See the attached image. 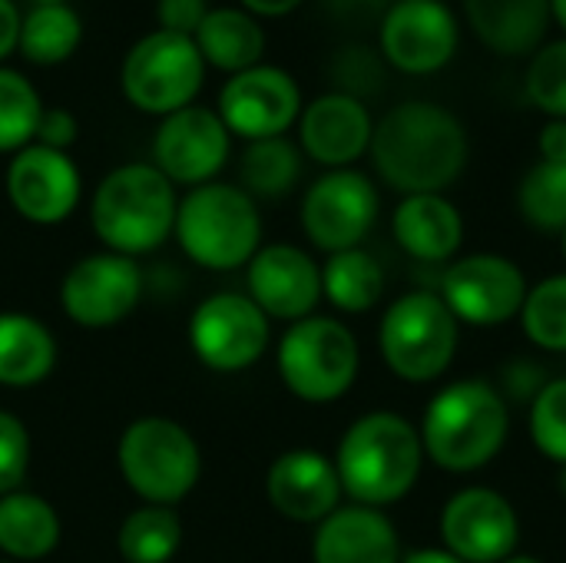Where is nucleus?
I'll return each mask as SVG.
<instances>
[{
  "label": "nucleus",
  "instance_id": "obj_1",
  "mask_svg": "<svg viewBox=\"0 0 566 563\" xmlns=\"http://www.w3.org/2000/svg\"><path fill=\"white\" fill-rule=\"evenodd\" d=\"M371 166L401 196L444 192L468 166L471 143L458 113L441 103L408 100L375 119Z\"/></svg>",
  "mask_w": 566,
  "mask_h": 563
},
{
  "label": "nucleus",
  "instance_id": "obj_2",
  "mask_svg": "<svg viewBox=\"0 0 566 563\" xmlns=\"http://www.w3.org/2000/svg\"><path fill=\"white\" fill-rule=\"evenodd\" d=\"M332 461L352 504L385 511L405 501L421 478V431L398 411H368L345 428Z\"/></svg>",
  "mask_w": 566,
  "mask_h": 563
},
{
  "label": "nucleus",
  "instance_id": "obj_3",
  "mask_svg": "<svg viewBox=\"0 0 566 563\" xmlns=\"http://www.w3.org/2000/svg\"><path fill=\"white\" fill-rule=\"evenodd\" d=\"M418 431L424 461L448 475H474L504 451L511 435V402L491 382H451L428 402Z\"/></svg>",
  "mask_w": 566,
  "mask_h": 563
},
{
  "label": "nucleus",
  "instance_id": "obj_4",
  "mask_svg": "<svg viewBox=\"0 0 566 563\" xmlns=\"http://www.w3.org/2000/svg\"><path fill=\"white\" fill-rule=\"evenodd\" d=\"M176 209L179 192L153 163H123L96 183L90 226L103 249L139 259L172 236Z\"/></svg>",
  "mask_w": 566,
  "mask_h": 563
},
{
  "label": "nucleus",
  "instance_id": "obj_5",
  "mask_svg": "<svg viewBox=\"0 0 566 563\" xmlns=\"http://www.w3.org/2000/svg\"><path fill=\"white\" fill-rule=\"evenodd\" d=\"M172 236L189 262L212 272L245 269L262 249L259 202L235 183H206L179 196Z\"/></svg>",
  "mask_w": 566,
  "mask_h": 563
},
{
  "label": "nucleus",
  "instance_id": "obj_6",
  "mask_svg": "<svg viewBox=\"0 0 566 563\" xmlns=\"http://www.w3.org/2000/svg\"><path fill=\"white\" fill-rule=\"evenodd\" d=\"M116 465L126 488L143 504L176 508L202 478V451L186 425L166 415L129 421L116 445Z\"/></svg>",
  "mask_w": 566,
  "mask_h": 563
},
{
  "label": "nucleus",
  "instance_id": "obj_7",
  "mask_svg": "<svg viewBox=\"0 0 566 563\" xmlns=\"http://www.w3.org/2000/svg\"><path fill=\"white\" fill-rule=\"evenodd\" d=\"M282 385L305 405H332L352 392L361 368L355 332L332 315L292 322L275 348Z\"/></svg>",
  "mask_w": 566,
  "mask_h": 563
},
{
  "label": "nucleus",
  "instance_id": "obj_8",
  "mask_svg": "<svg viewBox=\"0 0 566 563\" xmlns=\"http://www.w3.org/2000/svg\"><path fill=\"white\" fill-rule=\"evenodd\" d=\"M461 322L431 289L395 299L378 325V352L388 372L408 385L438 382L458 355Z\"/></svg>",
  "mask_w": 566,
  "mask_h": 563
},
{
  "label": "nucleus",
  "instance_id": "obj_9",
  "mask_svg": "<svg viewBox=\"0 0 566 563\" xmlns=\"http://www.w3.org/2000/svg\"><path fill=\"white\" fill-rule=\"evenodd\" d=\"M206 60L192 37L149 30L119 63V90L126 103L146 116H169L196 103L206 83Z\"/></svg>",
  "mask_w": 566,
  "mask_h": 563
},
{
  "label": "nucleus",
  "instance_id": "obj_10",
  "mask_svg": "<svg viewBox=\"0 0 566 563\" xmlns=\"http://www.w3.org/2000/svg\"><path fill=\"white\" fill-rule=\"evenodd\" d=\"M192 355L219 375L252 368L272 342L269 315L242 292H216L202 299L189 315Z\"/></svg>",
  "mask_w": 566,
  "mask_h": 563
},
{
  "label": "nucleus",
  "instance_id": "obj_11",
  "mask_svg": "<svg viewBox=\"0 0 566 563\" xmlns=\"http://www.w3.org/2000/svg\"><path fill=\"white\" fill-rule=\"evenodd\" d=\"M527 279L517 262L497 252H474L448 262L438 279V295L468 329H497L521 315Z\"/></svg>",
  "mask_w": 566,
  "mask_h": 563
},
{
  "label": "nucleus",
  "instance_id": "obj_12",
  "mask_svg": "<svg viewBox=\"0 0 566 563\" xmlns=\"http://www.w3.org/2000/svg\"><path fill=\"white\" fill-rule=\"evenodd\" d=\"M302 106L305 100L298 80L289 70L265 60L226 76L216 100L219 119L226 123L232 139L239 136L242 143L289 136V129L302 116Z\"/></svg>",
  "mask_w": 566,
  "mask_h": 563
},
{
  "label": "nucleus",
  "instance_id": "obj_13",
  "mask_svg": "<svg viewBox=\"0 0 566 563\" xmlns=\"http://www.w3.org/2000/svg\"><path fill=\"white\" fill-rule=\"evenodd\" d=\"M381 196L361 169H325L302 196V229L322 252L358 249L378 222Z\"/></svg>",
  "mask_w": 566,
  "mask_h": 563
},
{
  "label": "nucleus",
  "instance_id": "obj_14",
  "mask_svg": "<svg viewBox=\"0 0 566 563\" xmlns=\"http://www.w3.org/2000/svg\"><path fill=\"white\" fill-rule=\"evenodd\" d=\"M458 43L461 23L444 0H391L378 23L381 60L405 76L441 73Z\"/></svg>",
  "mask_w": 566,
  "mask_h": 563
},
{
  "label": "nucleus",
  "instance_id": "obj_15",
  "mask_svg": "<svg viewBox=\"0 0 566 563\" xmlns=\"http://www.w3.org/2000/svg\"><path fill=\"white\" fill-rule=\"evenodd\" d=\"M143 299V269L119 252H93L76 259L60 282L63 315L90 332L126 322Z\"/></svg>",
  "mask_w": 566,
  "mask_h": 563
},
{
  "label": "nucleus",
  "instance_id": "obj_16",
  "mask_svg": "<svg viewBox=\"0 0 566 563\" xmlns=\"http://www.w3.org/2000/svg\"><path fill=\"white\" fill-rule=\"evenodd\" d=\"M441 548L464 563H504L517 554L521 518L514 504L484 484L461 488L441 508Z\"/></svg>",
  "mask_w": 566,
  "mask_h": 563
},
{
  "label": "nucleus",
  "instance_id": "obj_17",
  "mask_svg": "<svg viewBox=\"0 0 566 563\" xmlns=\"http://www.w3.org/2000/svg\"><path fill=\"white\" fill-rule=\"evenodd\" d=\"M232 156V133L209 106H186L159 119L153 133V166L172 186H206L226 169Z\"/></svg>",
  "mask_w": 566,
  "mask_h": 563
},
{
  "label": "nucleus",
  "instance_id": "obj_18",
  "mask_svg": "<svg viewBox=\"0 0 566 563\" xmlns=\"http://www.w3.org/2000/svg\"><path fill=\"white\" fill-rule=\"evenodd\" d=\"M3 189L20 219L33 226H60L83 199V176L70 153L30 143L10 156Z\"/></svg>",
  "mask_w": 566,
  "mask_h": 563
},
{
  "label": "nucleus",
  "instance_id": "obj_19",
  "mask_svg": "<svg viewBox=\"0 0 566 563\" xmlns=\"http://www.w3.org/2000/svg\"><path fill=\"white\" fill-rule=\"evenodd\" d=\"M245 295L269 322H302L322 302V265L292 242L262 246L245 265Z\"/></svg>",
  "mask_w": 566,
  "mask_h": 563
},
{
  "label": "nucleus",
  "instance_id": "obj_20",
  "mask_svg": "<svg viewBox=\"0 0 566 563\" xmlns=\"http://www.w3.org/2000/svg\"><path fill=\"white\" fill-rule=\"evenodd\" d=\"M295 129L302 156L322 169H352L361 156H368L375 116L365 100L332 90L302 106Z\"/></svg>",
  "mask_w": 566,
  "mask_h": 563
},
{
  "label": "nucleus",
  "instance_id": "obj_21",
  "mask_svg": "<svg viewBox=\"0 0 566 563\" xmlns=\"http://www.w3.org/2000/svg\"><path fill=\"white\" fill-rule=\"evenodd\" d=\"M269 504L295 524H322L342 508V481L335 461L315 448L282 451L265 475Z\"/></svg>",
  "mask_w": 566,
  "mask_h": 563
},
{
  "label": "nucleus",
  "instance_id": "obj_22",
  "mask_svg": "<svg viewBox=\"0 0 566 563\" xmlns=\"http://www.w3.org/2000/svg\"><path fill=\"white\" fill-rule=\"evenodd\" d=\"M401 538L395 521L365 504H342L315 524L312 563H401Z\"/></svg>",
  "mask_w": 566,
  "mask_h": 563
},
{
  "label": "nucleus",
  "instance_id": "obj_23",
  "mask_svg": "<svg viewBox=\"0 0 566 563\" xmlns=\"http://www.w3.org/2000/svg\"><path fill=\"white\" fill-rule=\"evenodd\" d=\"M391 236L405 256L424 265L454 262L464 242V216L444 192L401 196L391 212Z\"/></svg>",
  "mask_w": 566,
  "mask_h": 563
},
{
  "label": "nucleus",
  "instance_id": "obj_24",
  "mask_svg": "<svg viewBox=\"0 0 566 563\" xmlns=\"http://www.w3.org/2000/svg\"><path fill=\"white\" fill-rule=\"evenodd\" d=\"M474 37L497 56H534L547 43L551 0H461Z\"/></svg>",
  "mask_w": 566,
  "mask_h": 563
},
{
  "label": "nucleus",
  "instance_id": "obj_25",
  "mask_svg": "<svg viewBox=\"0 0 566 563\" xmlns=\"http://www.w3.org/2000/svg\"><path fill=\"white\" fill-rule=\"evenodd\" d=\"M60 514L43 494L20 488L0 498V554L7 561H43L60 548Z\"/></svg>",
  "mask_w": 566,
  "mask_h": 563
},
{
  "label": "nucleus",
  "instance_id": "obj_26",
  "mask_svg": "<svg viewBox=\"0 0 566 563\" xmlns=\"http://www.w3.org/2000/svg\"><path fill=\"white\" fill-rule=\"evenodd\" d=\"M56 368V335L27 312H0V385L33 388Z\"/></svg>",
  "mask_w": 566,
  "mask_h": 563
},
{
  "label": "nucleus",
  "instance_id": "obj_27",
  "mask_svg": "<svg viewBox=\"0 0 566 563\" xmlns=\"http://www.w3.org/2000/svg\"><path fill=\"white\" fill-rule=\"evenodd\" d=\"M196 46L206 66L232 76L242 73L265 56V30L242 7H212L196 30Z\"/></svg>",
  "mask_w": 566,
  "mask_h": 563
},
{
  "label": "nucleus",
  "instance_id": "obj_28",
  "mask_svg": "<svg viewBox=\"0 0 566 563\" xmlns=\"http://www.w3.org/2000/svg\"><path fill=\"white\" fill-rule=\"evenodd\" d=\"M385 295V269L381 262L358 249L332 252L322 265V299H328L345 315L371 312Z\"/></svg>",
  "mask_w": 566,
  "mask_h": 563
},
{
  "label": "nucleus",
  "instance_id": "obj_29",
  "mask_svg": "<svg viewBox=\"0 0 566 563\" xmlns=\"http://www.w3.org/2000/svg\"><path fill=\"white\" fill-rule=\"evenodd\" d=\"M186 541V528L176 508L139 504L116 531V551L123 563H169Z\"/></svg>",
  "mask_w": 566,
  "mask_h": 563
},
{
  "label": "nucleus",
  "instance_id": "obj_30",
  "mask_svg": "<svg viewBox=\"0 0 566 563\" xmlns=\"http://www.w3.org/2000/svg\"><path fill=\"white\" fill-rule=\"evenodd\" d=\"M83 43V20L70 3L30 7L20 20L17 53L33 66L66 63Z\"/></svg>",
  "mask_w": 566,
  "mask_h": 563
},
{
  "label": "nucleus",
  "instance_id": "obj_31",
  "mask_svg": "<svg viewBox=\"0 0 566 563\" xmlns=\"http://www.w3.org/2000/svg\"><path fill=\"white\" fill-rule=\"evenodd\" d=\"M302 149L289 136L245 143L239 159V186L259 199H282L302 179Z\"/></svg>",
  "mask_w": 566,
  "mask_h": 563
},
{
  "label": "nucleus",
  "instance_id": "obj_32",
  "mask_svg": "<svg viewBox=\"0 0 566 563\" xmlns=\"http://www.w3.org/2000/svg\"><path fill=\"white\" fill-rule=\"evenodd\" d=\"M517 209L534 229L560 236L566 229V163L537 159L517 186Z\"/></svg>",
  "mask_w": 566,
  "mask_h": 563
},
{
  "label": "nucleus",
  "instance_id": "obj_33",
  "mask_svg": "<svg viewBox=\"0 0 566 563\" xmlns=\"http://www.w3.org/2000/svg\"><path fill=\"white\" fill-rule=\"evenodd\" d=\"M43 100L27 73L0 66V156H13L33 143Z\"/></svg>",
  "mask_w": 566,
  "mask_h": 563
},
{
  "label": "nucleus",
  "instance_id": "obj_34",
  "mask_svg": "<svg viewBox=\"0 0 566 563\" xmlns=\"http://www.w3.org/2000/svg\"><path fill=\"white\" fill-rule=\"evenodd\" d=\"M524 335L544 348V352H566V272L551 275L527 289L524 309H521Z\"/></svg>",
  "mask_w": 566,
  "mask_h": 563
},
{
  "label": "nucleus",
  "instance_id": "obj_35",
  "mask_svg": "<svg viewBox=\"0 0 566 563\" xmlns=\"http://www.w3.org/2000/svg\"><path fill=\"white\" fill-rule=\"evenodd\" d=\"M527 100L551 119H566V37L547 40L524 73Z\"/></svg>",
  "mask_w": 566,
  "mask_h": 563
},
{
  "label": "nucleus",
  "instance_id": "obj_36",
  "mask_svg": "<svg viewBox=\"0 0 566 563\" xmlns=\"http://www.w3.org/2000/svg\"><path fill=\"white\" fill-rule=\"evenodd\" d=\"M534 448L554 461L566 465V378H547V385L534 395L527 415Z\"/></svg>",
  "mask_w": 566,
  "mask_h": 563
},
{
  "label": "nucleus",
  "instance_id": "obj_37",
  "mask_svg": "<svg viewBox=\"0 0 566 563\" xmlns=\"http://www.w3.org/2000/svg\"><path fill=\"white\" fill-rule=\"evenodd\" d=\"M30 458H33V441L27 425L13 411L0 408V498L23 488L30 475Z\"/></svg>",
  "mask_w": 566,
  "mask_h": 563
},
{
  "label": "nucleus",
  "instance_id": "obj_38",
  "mask_svg": "<svg viewBox=\"0 0 566 563\" xmlns=\"http://www.w3.org/2000/svg\"><path fill=\"white\" fill-rule=\"evenodd\" d=\"M209 10V0H156V30L196 37Z\"/></svg>",
  "mask_w": 566,
  "mask_h": 563
},
{
  "label": "nucleus",
  "instance_id": "obj_39",
  "mask_svg": "<svg viewBox=\"0 0 566 563\" xmlns=\"http://www.w3.org/2000/svg\"><path fill=\"white\" fill-rule=\"evenodd\" d=\"M76 139H80V119L70 110H63V106H43V116L36 123L33 143L60 149V153H70Z\"/></svg>",
  "mask_w": 566,
  "mask_h": 563
},
{
  "label": "nucleus",
  "instance_id": "obj_40",
  "mask_svg": "<svg viewBox=\"0 0 566 563\" xmlns=\"http://www.w3.org/2000/svg\"><path fill=\"white\" fill-rule=\"evenodd\" d=\"M537 149L544 163H566V119H547L537 133Z\"/></svg>",
  "mask_w": 566,
  "mask_h": 563
},
{
  "label": "nucleus",
  "instance_id": "obj_41",
  "mask_svg": "<svg viewBox=\"0 0 566 563\" xmlns=\"http://www.w3.org/2000/svg\"><path fill=\"white\" fill-rule=\"evenodd\" d=\"M20 7L13 0H0V63L17 53V40H20Z\"/></svg>",
  "mask_w": 566,
  "mask_h": 563
},
{
  "label": "nucleus",
  "instance_id": "obj_42",
  "mask_svg": "<svg viewBox=\"0 0 566 563\" xmlns=\"http://www.w3.org/2000/svg\"><path fill=\"white\" fill-rule=\"evenodd\" d=\"M305 0H239V7L245 13H252L255 20H272V17H289L302 7Z\"/></svg>",
  "mask_w": 566,
  "mask_h": 563
},
{
  "label": "nucleus",
  "instance_id": "obj_43",
  "mask_svg": "<svg viewBox=\"0 0 566 563\" xmlns=\"http://www.w3.org/2000/svg\"><path fill=\"white\" fill-rule=\"evenodd\" d=\"M401 563H464L458 561L451 551H444V548H418V551H411V554H405Z\"/></svg>",
  "mask_w": 566,
  "mask_h": 563
},
{
  "label": "nucleus",
  "instance_id": "obj_44",
  "mask_svg": "<svg viewBox=\"0 0 566 563\" xmlns=\"http://www.w3.org/2000/svg\"><path fill=\"white\" fill-rule=\"evenodd\" d=\"M551 20L566 33V0H551Z\"/></svg>",
  "mask_w": 566,
  "mask_h": 563
},
{
  "label": "nucleus",
  "instance_id": "obj_45",
  "mask_svg": "<svg viewBox=\"0 0 566 563\" xmlns=\"http://www.w3.org/2000/svg\"><path fill=\"white\" fill-rule=\"evenodd\" d=\"M504 563H547V561H541V557H534V554H521V551H517L514 557H507Z\"/></svg>",
  "mask_w": 566,
  "mask_h": 563
},
{
  "label": "nucleus",
  "instance_id": "obj_46",
  "mask_svg": "<svg viewBox=\"0 0 566 563\" xmlns=\"http://www.w3.org/2000/svg\"><path fill=\"white\" fill-rule=\"evenodd\" d=\"M345 7H378L381 0H342Z\"/></svg>",
  "mask_w": 566,
  "mask_h": 563
},
{
  "label": "nucleus",
  "instance_id": "obj_47",
  "mask_svg": "<svg viewBox=\"0 0 566 563\" xmlns=\"http://www.w3.org/2000/svg\"><path fill=\"white\" fill-rule=\"evenodd\" d=\"M557 488H560V498L566 501V465L560 468V481H557Z\"/></svg>",
  "mask_w": 566,
  "mask_h": 563
},
{
  "label": "nucleus",
  "instance_id": "obj_48",
  "mask_svg": "<svg viewBox=\"0 0 566 563\" xmlns=\"http://www.w3.org/2000/svg\"><path fill=\"white\" fill-rule=\"evenodd\" d=\"M56 3H66V0H33V7H56Z\"/></svg>",
  "mask_w": 566,
  "mask_h": 563
},
{
  "label": "nucleus",
  "instance_id": "obj_49",
  "mask_svg": "<svg viewBox=\"0 0 566 563\" xmlns=\"http://www.w3.org/2000/svg\"><path fill=\"white\" fill-rule=\"evenodd\" d=\"M560 256H564V265H566V229L560 232Z\"/></svg>",
  "mask_w": 566,
  "mask_h": 563
},
{
  "label": "nucleus",
  "instance_id": "obj_50",
  "mask_svg": "<svg viewBox=\"0 0 566 563\" xmlns=\"http://www.w3.org/2000/svg\"><path fill=\"white\" fill-rule=\"evenodd\" d=\"M0 563H13V561H0Z\"/></svg>",
  "mask_w": 566,
  "mask_h": 563
}]
</instances>
